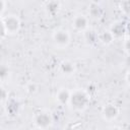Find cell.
I'll return each instance as SVG.
<instances>
[{
    "label": "cell",
    "instance_id": "5bb4252c",
    "mask_svg": "<svg viewBox=\"0 0 130 130\" xmlns=\"http://www.w3.org/2000/svg\"><path fill=\"white\" fill-rule=\"evenodd\" d=\"M89 14H90L92 17H95V18L101 17L102 14H103V9L100 7L99 4H94V3H93V4L91 5L90 9H89Z\"/></svg>",
    "mask_w": 130,
    "mask_h": 130
},
{
    "label": "cell",
    "instance_id": "603a6c76",
    "mask_svg": "<svg viewBox=\"0 0 130 130\" xmlns=\"http://www.w3.org/2000/svg\"><path fill=\"white\" fill-rule=\"evenodd\" d=\"M92 2H93L94 4H99L100 2H102V0H92Z\"/></svg>",
    "mask_w": 130,
    "mask_h": 130
},
{
    "label": "cell",
    "instance_id": "8fae6325",
    "mask_svg": "<svg viewBox=\"0 0 130 130\" xmlns=\"http://www.w3.org/2000/svg\"><path fill=\"white\" fill-rule=\"evenodd\" d=\"M20 105L15 100H9L6 102V111L10 115H16L19 111Z\"/></svg>",
    "mask_w": 130,
    "mask_h": 130
},
{
    "label": "cell",
    "instance_id": "ba28073f",
    "mask_svg": "<svg viewBox=\"0 0 130 130\" xmlns=\"http://www.w3.org/2000/svg\"><path fill=\"white\" fill-rule=\"evenodd\" d=\"M59 70L64 75H67V76L72 75L75 72V64L69 60L62 61L60 63V66H59Z\"/></svg>",
    "mask_w": 130,
    "mask_h": 130
},
{
    "label": "cell",
    "instance_id": "3957f363",
    "mask_svg": "<svg viewBox=\"0 0 130 130\" xmlns=\"http://www.w3.org/2000/svg\"><path fill=\"white\" fill-rule=\"evenodd\" d=\"M52 39H53V43H54L55 47H57L59 49L67 48L70 44V41H71L70 34L65 29L55 30L53 36H52Z\"/></svg>",
    "mask_w": 130,
    "mask_h": 130
},
{
    "label": "cell",
    "instance_id": "ffe728a7",
    "mask_svg": "<svg viewBox=\"0 0 130 130\" xmlns=\"http://www.w3.org/2000/svg\"><path fill=\"white\" fill-rule=\"evenodd\" d=\"M5 9H6V0H2L1 1V15L4 14Z\"/></svg>",
    "mask_w": 130,
    "mask_h": 130
},
{
    "label": "cell",
    "instance_id": "ac0fdd59",
    "mask_svg": "<svg viewBox=\"0 0 130 130\" xmlns=\"http://www.w3.org/2000/svg\"><path fill=\"white\" fill-rule=\"evenodd\" d=\"M123 47H124V50L127 52V54L130 55V37L127 40H125V42L123 44Z\"/></svg>",
    "mask_w": 130,
    "mask_h": 130
},
{
    "label": "cell",
    "instance_id": "9a60e30c",
    "mask_svg": "<svg viewBox=\"0 0 130 130\" xmlns=\"http://www.w3.org/2000/svg\"><path fill=\"white\" fill-rule=\"evenodd\" d=\"M10 76V71L8 69L7 66L5 65H2L1 68H0V78H1V81L4 82L6 79H8Z\"/></svg>",
    "mask_w": 130,
    "mask_h": 130
},
{
    "label": "cell",
    "instance_id": "9c48e42d",
    "mask_svg": "<svg viewBox=\"0 0 130 130\" xmlns=\"http://www.w3.org/2000/svg\"><path fill=\"white\" fill-rule=\"evenodd\" d=\"M71 91H69L67 88H61L56 93V99L61 105H67L70 102Z\"/></svg>",
    "mask_w": 130,
    "mask_h": 130
},
{
    "label": "cell",
    "instance_id": "e0dca14e",
    "mask_svg": "<svg viewBox=\"0 0 130 130\" xmlns=\"http://www.w3.org/2000/svg\"><path fill=\"white\" fill-rule=\"evenodd\" d=\"M7 101H8V91L4 87H2L1 88V104L3 105Z\"/></svg>",
    "mask_w": 130,
    "mask_h": 130
},
{
    "label": "cell",
    "instance_id": "7c38bea8",
    "mask_svg": "<svg viewBox=\"0 0 130 130\" xmlns=\"http://www.w3.org/2000/svg\"><path fill=\"white\" fill-rule=\"evenodd\" d=\"M115 37L113 36V34L111 32V30H104L99 35V41L102 42L105 45H110L113 41H114Z\"/></svg>",
    "mask_w": 130,
    "mask_h": 130
},
{
    "label": "cell",
    "instance_id": "2e32d148",
    "mask_svg": "<svg viewBox=\"0 0 130 130\" xmlns=\"http://www.w3.org/2000/svg\"><path fill=\"white\" fill-rule=\"evenodd\" d=\"M121 10L124 14L130 16V0H122L121 2Z\"/></svg>",
    "mask_w": 130,
    "mask_h": 130
},
{
    "label": "cell",
    "instance_id": "44dd1931",
    "mask_svg": "<svg viewBox=\"0 0 130 130\" xmlns=\"http://www.w3.org/2000/svg\"><path fill=\"white\" fill-rule=\"evenodd\" d=\"M126 35L130 37V21L126 23Z\"/></svg>",
    "mask_w": 130,
    "mask_h": 130
},
{
    "label": "cell",
    "instance_id": "52a82bcc",
    "mask_svg": "<svg viewBox=\"0 0 130 130\" xmlns=\"http://www.w3.org/2000/svg\"><path fill=\"white\" fill-rule=\"evenodd\" d=\"M110 30L115 38H122L126 35V23L122 21H116L115 23H113Z\"/></svg>",
    "mask_w": 130,
    "mask_h": 130
},
{
    "label": "cell",
    "instance_id": "7a4b0ae2",
    "mask_svg": "<svg viewBox=\"0 0 130 130\" xmlns=\"http://www.w3.org/2000/svg\"><path fill=\"white\" fill-rule=\"evenodd\" d=\"M89 94L83 89H76L71 92L69 105L76 111H83L89 104Z\"/></svg>",
    "mask_w": 130,
    "mask_h": 130
},
{
    "label": "cell",
    "instance_id": "8992f818",
    "mask_svg": "<svg viewBox=\"0 0 130 130\" xmlns=\"http://www.w3.org/2000/svg\"><path fill=\"white\" fill-rule=\"evenodd\" d=\"M72 25L78 31H85L88 27V18L83 14L76 15L72 20Z\"/></svg>",
    "mask_w": 130,
    "mask_h": 130
},
{
    "label": "cell",
    "instance_id": "30bf717a",
    "mask_svg": "<svg viewBox=\"0 0 130 130\" xmlns=\"http://www.w3.org/2000/svg\"><path fill=\"white\" fill-rule=\"evenodd\" d=\"M45 8L49 15H55L60 10V2L58 0H49L46 3Z\"/></svg>",
    "mask_w": 130,
    "mask_h": 130
},
{
    "label": "cell",
    "instance_id": "4fadbf2b",
    "mask_svg": "<svg viewBox=\"0 0 130 130\" xmlns=\"http://www.w3.org/2000/svg\"><path fill=\"white\" fill-rule=\"evenodd\" d=\"M84 39H85L87 44L93 45V44H95L99 41V35L95 31H93V30H85Z\"/></svg>",
    "mask_w": 130,
    "mask_h": 130
},
{
    "label": "cell",
    "instance_id": "7402d4cb",
    "mask_svg": "<svg viewBox=\"0 0 130 130\" xmlns=\"http://www.w3.org/2000/svg\"><path fill=\"white\" fill-rule=\"evenodd\" d=\"M126 81L128 82V84H130V71H128L126 74Z\"/></svg>",
    "mask_w": 130,
    "mask_h": 130
},
{
    "label": "cell",
    "instance_id": "277c9868",
    "mask_svg": "<svg viewBox=\"0 0 130 130\" xmlns=\"http://www.w3.org/2000/svg\"><path fill=\"white\" fill-rule=\"evenodd\" d=\"M34 122L38 128H49L53 123V117L48 111H40L35 115Z\"/></svg>",
    "mask_w": 130,
    "mask_h": 130
},
{
    "label": "cell",
    "instance_id": "d6986e66",
    "mask_svg": "<svg viewBox=\"0 0 130 130\" xmlns=\"http://www.w3.org/2000/svg\"><path fill=\"white\" fill-rule=\"evenodd\" d=\"M27 90H28L29 92H35V91L37 90V85H36L35 83L28 84V85H27Z\"/></svg>",
    "mask_w": 130,
    "mask_h": 130
},
{
    "label": "cell",
    "instance_id": "6da1fadb",
    "mask_svg": "<svg viewBox=\"0 0 130 130\" xmlns=\"http://www.w3.org/2000/svg\"><path fill=\"white\" fill-rule=\"evenodd\" d=\"M21 26L20 19L13 14L2 16L1 21V38L4 39L8 34H16Z\"/></svg>",
    "mask_w": 130,
    "mask_h": 130
},
{
    "label": "cell",
    "instance_id": "5b68a950",
    "mask_svg": "<svg viewBox=\"0 0 130 130\" xmlns=\"http://www.w3.org/2000/svg\"><path fill=\"white\" fill-rule=\"evenodd\" d=\"M102 115H103V118L105 120L113 121L118 117L119 109L114 104H107L106 106H104V108L102 110Z\"/></svg>",
    "mask_w": 130,
    "mask_h": 130
}]
</instances>
